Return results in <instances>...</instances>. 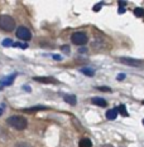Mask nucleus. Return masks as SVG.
Listing matches in <instances>:
<instances>
[{"instance_id": "1", "label": "nucleus", "mask_w": 144, "mask_h": 147, "mask_svg": "<svg viewBox=\"0 0 144 147\" xmlns=\"http://www.w3.org/2000/svg\"><path fill=\"white\" fill-rule=\"evenodd\" d=\"M6 122H8L12 127H14V128L19 129V131H22V129H25L27 126H28V122H27V119L24 118V117H22V116H12V117H9V118L6 119Z\"/></svg>"}, {"instance_id": "2", "label": "nucleus", "mask_w": 144, "mask_h": 147, "mask_svg": "<svg viewBox=\"0 0 144 147\" xmlns=\"http://www.w3.org/2000/svg\"><path fill=\"white\" fill-rule=\"evenodd\" d=\"M0 28L5 32H12L15 28V20L10 15H0Z\"/></svg>"}, {"instance_id": "3", "label": "nucleus", "mask_w": 144, "mask_h": 147, "mask_svg": "<svg viewBox=\"0 0 144 147\" xmlns=\"http://www.w3.org/2000/svg\"><path fill=\"white\" fill-rule=\"evenodd\" d=\"M71 42L76 45H85L87 43V35L83 32H76L71 35Z\"/></svg>"}, {"instance_id": "4", "label": "nucleus", "mask_w": 144, "mask_h": 147, "mask_svg": "<svg viewBox=\"0 0 144 147\" xmlns=\"http://www.w3.org/2000/svg\"><path fill=\"white\" fill-rule=\"evenodd\" d=\"M16 36H18L19 39H22V40L28 42L32 39V33L28 28H25V26H19V28L16 29Z\"/></svg>"}, {"instance_id": "5", "label": "nucleus", "mask_w": 144, "mask_h": 147, "mask_svg": "<svg viewBox=\"0 0 144 147\" xmlns=\"http://www.w3.org/2000/svg\"><path fill=\"white\" fill-rule=\"evenodd\" d=\"M120 62L123 64L130 65V67H143V62L139 61V59H133V58H125V57H121L120 58Z\"/></svg>"}, {"instance_id": "6", "label": "nucleus", "mask_w": 144, "mask_h": 147, "mask_svg": "<svg viewBox=\"0 0 144 147\" xmlns=\"http://www.w3.org/2000/svg\"><path fill=\"white\" fill-rule=\"evenodd\" d=\"M35 82H39V83H44V84H57L58 81L55 78H52V77H34Z\"/></svg>"}, {"instance_id": "7", "label": "nucleus", "mask_w": 144, "mask_h": 147, "mask_svg": "<svg viewBox=\"0 0 144 147\" xmlns=\"http://www.w3.org/2000/svg\"><path fill=\"white\" fill-rule=\"evenodd\" d=\"M15 77H16V73H13L10 77H5V78H3L1 81H0V84L1 86H10V84H13Z\"/></svg>"}, {"instance_id": "8", "label": "nucleus", "mask_w": 144, "mask_h": 147, "mask_svg": "<svg viewBox=\"0 0 144 147\" xmlns=\"http://www.w3.org/2000/svg\"><path fill=\"white\" fill-rule=\"evenodd\" d=\"M63 99H65L66 103H68L71 106H75L77 103V98H76L75 94H65L63 96Z\"/></svg>"}, {"instance_id": "9", "label": "nucleus", "mask_w": 144, "mask_h": 147, "mask_svg": "<svg viewBox=\"0 0 144 147\" xmlns=\"http://www.w3.org/2000/svg\"><path fill=\"white\" fill-rule=\"evenodd\" d=\"M91 102L93 103V105L100 106V107H106L108 106V102H106L104 98H101V97H93V98L91 99Z\"/></svg>"}, {"instance_id": "10", "label": "nucleus", "mask_w": 144, "mask_h": 147, "mask_svg": "<svg viewBox=\"0 0 144 147\" xmlns=\"http://www.w3.org/2000/svg\"><path fill=\"white\" fill-rule=\"evenodd\" d=\"M118 108H113V109H109L108 112H106V118L108 119H115L116 117H118Z\"/></svg>"}, {"instance_id": "11", "label": "nucleus", "mask_w": 144, "mask_h": 147, "mask_svg": "<svg viewBox=\"0 0 144 147\" xmlns=\"http://www.w3.org/2000/svg\"><path fill=\"white\" fill-rule=\"evenodd\" d=\"M80 147H92V143H91V140L89 138H82L78 143Z\"/></svg>"}, {"instance_id": "12", "label": "nucleus", "mask_w": 144, "mask_h": 147, "mask_svg": "<svg viewBox=\"0 0 144 147\" xmlns=\"http://www.w3.org/2000/svg\"><path fill=\"white\" fill-rule=\"evenodd\" d=\"M118 112L124 117H129V113H128V111H126V108H125V106L124 105H120L118 107Z\"/></svg>"}, {"instance_id": "13", "label": "nucleus", "mask_w": 144, "mask_h": 147, "mask_svg": "<svg viewBox=\"0 0 144 147\" xmlns=\"http://www.w3.org/2000/svg\"><path fill=\"white\" fill-rule=\"evenodd\" d=\"M81 73H83L85 76H89V77H92L95 74V71L92 68H82L81 69Z\"/></svg>"}, {"instance_id": "14", "label": "nucleus", "mask_w": 144, "mask_h": 147, "mask_svg": "<svg viewBox=\"0 0 144 147\" xmlns=\"http://www.w3.org/2000/svg\"><path fill=\"white\" fill-rule=\"evenodd\" d=\"M134 15L138 16V18H142V16L144 15V10L142 8H135L134 9Z\"/></svg>"}, {"instance_id": "15", "label": "nucleus", "mask_w": 144, "mask_h": 147, "mask_svg": "<svg viewBox=\"0 0 144 147\" xmlns=\"http://www.w3.org/2000/svg\"><path fill=\"white\" fill-rule=\"evenodd\" d=\"M41 109H46V107H33V108H28V109H24L25 112H35V111H41Z\"/></svg>"}, {"instance_id": "16", "label": "nucleus", "mask_w": 144, "mask_h": 147, "mask_svg": "<svg viewBox=\"0 0 144 147\" xmlns=\"http://www.w3.org/2000/svg\"><path fill=\"white\" fill-rule=\"evenodd\" d=\"M13 42L12 39H4V40H3V47H12L13 45Z\"/></svg>"}, {"instance_id": "17", "label": "nucleus", "mask_w": 144, "mask_h": 147, "mask_svg": "<svg viewBox=\"0 0 144 147\" xmlns=\"http://www.w3.org/2000/svg\"><path fill=\"white\" fill-rule=\"evenodd\" d=\"M14 147H32V146L27 142H16Z\"/></svg>"}, {"instance_id": "18", "label": "nucleus", "mask_w": 144, "mask_h": 147, "mask_svg": "<svg viewBox=\"0 0 144 147\" xmlns=\"http://www.w3.org/2000/svg\"><path fill=\"white\" fill-rule=\"evenodd\" d=\"M98 89L101 92H111V88H110V87H98Z\"/></svg>"}, {"instance_id": "19", "label": "nucleus", "mask_w": 144, "mask_h": 147, "mask_svg": "<svg viewBox=\"0 0 144 147\" xmlns=\"http://www.w3.org/2000/svg\"><path fill=\"white\" fill-rule=\"evenodd\" d=\"M102 5H104V3H102V1H100L99 4H96L95 6H93V11H99L100 9H101V6H102Z\"/></svg>"}, {"instance_id": "20", "label": "nucleus", "mask_w": 144, "mask_h": 147, "mask_svg": "<svg viewBox=\"0 0 144 147\" xmlns=\"http://www.w3.org/2000/svg\"><path fill=\"white\" fill-rule=\"evenodd\" d=\"M62 52H65L66 53V54H68V53H70V47L68 45H62Z\"/></svg>"}, {"instance_id": "21", "label": "nucleus", "mask_w": 144, "mask_h": 147, "mask_svg": "<svg viewBox=\"0 0 144 147\" xmlns=\"http://www.w3.org/2000/svg\"><path fill=\"white\" fill-rule=\"evenodd\" d=\"M87 52V49H86V47H82V48L78 49V53H81V54H83V53Z\"/></svg>"}, {"instance_id": "22", "label": "nucleus", "mask_w": 144, "mask_h": 147, "mask_svg": "<svg viewBox=\"0 0 144 147\" xmlns=\"http://www.w3.org/2000/svg\"><path fill=\"white\" fill-rule=\"evenodd\" d=\"M126 6V1H119V8H125Z\"/></svg>"}, {"instance_id": "23", "label": "nucleus", "mask_w": 144, "mask_h": 147, "mask_svg": "<svg viewBox=\"0 0 144 147\" xmlns=\"http://www.w3.org/2000/svg\"><path fill=\"white\" fill-rule=\"evenodd\" d=\"M124 78H125V74H124V73H121V74L118 76V81H123Z\"/></svg>"}, {"instance_id": "24", "label": "nucleus", "mask_w": 144, "mask_h": 147, "mask_svg": "<svg viewBox=\"0 0 144 147\" xmlns=\"http://www.w3.org/2000/svg\"><path fill=\"white\" fill-rule=\"evenodd\" d=\"M119 14H124V13H125V8H119Z\"/></svg>"}, {"instance_id": "25", "label": "nucleus", "mask_w": 144, "mask_h": 147, "mask_svg": "<svg viewBox=\"0 0 144 147\" xmlns=\"http://www.w3.org/2000/svg\"><path fill=\"white\" fill-rule=\"evenodd\" d=\"M24 89L28 91V92H31V87H28V86H24Z\"/></svg>"}, {"instance_id": "26", "label": "nucleus", "mask_w": 144, "mask_h": 147, "mask_svg": "<svg viewBox=\"0 0 144 147\" xmlns=\"http://www.w3.org/2000/svg\"><path fill=\"white\" fill-rule=\"evenodd\" d=\"M53 58H55V59H61V57H59V55H53Z\"/></svg>"}, {"instance_id": "27", "label": "nucleus", "mask_w": 144, "mask_h": 147, "mask_svg": "<svg viewBox=\"0 0 144 147\" xmlns=\"http://www.w3.org/2000/svg\"><path fill=\"white\" fill-rule=\"evenodd\" d=\"M1 115H3V109L0 108V116H1Z\"/></svg>"}, {"instance_id": "28", "label": "nucleus", "mask_w": 144, "mask_h": 147, "mask_svg": "<svg viewBox=\"0 0 144 147\" xmlns=\"http://www.w3.org/2000/svg\"><path fill=\"white\" fill-rule=\"evenodd\" d=\"M143 125H144V119H143Z\"/></svg>"}, {"instance_id": "29", "label": "nucleus", "mask_w": 144, "mask_h": 147, "mask_svg": "<svg viewBox=\"0 0 144 147\" xmlns=\"http://www.w3.org/2000/svg\"><path fill=\"white\" fill-rule=\"evenodd\" d=\"M142 103H143V105H144V101H143V102H142Z\"/></svg>"}]
</instances>
